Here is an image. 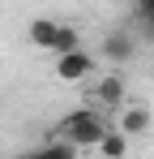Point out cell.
<instances>
[{
	"label": "cell",
	"mask_w": 154,
	"mask_h": 159,
	"mask_svg": "<svg viewBox=\"0 0 154 159\" xmlns=\"http://www.w3.org/2000/svg\"><path fill=\"white\" fill-rule=\"evenodd\" d=\"M107 129V116H103V107L86 103V107H73V112H64L60 120H56V138H64V142H73L77 151L81 146H94Z\"/></svg>",
	"instance_id": "6da1fadb"
},
{
	"label": "cell",
	"mask_w": 154,
	"mask_h": 159,
	"mask_svg": "<svg viewBox=\"0 0 154 159\" xmlns=\"http://www.w3.org/2000/svg\"><path fill=\"white\" fill-rule=\"evenodd\" d=\"M90 69H94V56L86 52V48H73V52H64L56 60V78L60 82H81Z\"/></svg>",
	"instance_id": "7a4b0ae2"
},
{
	"label": "cell",
	"mask_w": 154,
	"mask_h": 159,
	"mask_svg": "<svg viewBox=\"0 0 154 159\" xmlns=\"http://www.w3.org/2000/svg\"><path fill=\"white\" fill-rule=\"evenodd\" d=\"M90 103H94V107H107V112H111V107H120V103H124V82L116 78V73L99 78L94 86H90Z\"/></svg>",
	"instance_id": "3957f363"
},
{
	"label": "cell",
	"mask_w": 154,
	"mask_h": 159,
	"mask_svg": "<svg viewBox=\"0 0 154 159\" xmlns=\"http://www.w3.org/2000/svg\"><path fill=\"white\" fill-rule=\"evenodd\" d=\"M137 52V39H133V30H107L103 34V60H133Z\"/></svg>",
	"instance_id": "277c9868"
},
{
	"label": "cell",
	"mask_w": 154,
	"mask_h": 159,
	"mask_svg": "<svg viewBox=\"0 0 154 159\" xmlns=\"http://www.w3.org/2000/svg\"><path fill=\"white\" fill-rule=\"evenodd\" d=\"M154 125V116H150V107H124V116H120V125L116 129L128 133V138H146Z\"/></svg>",
	"instance_id": "5b68a950"
},
{
	"label": "cell",
	"mask_w": 154,
	"mask_h": 159,
	"mask_svg": "<svg viewBox=\"0 0 154 159\" xmlns=\"http://www.w3.org/2000/svg\"><path fill=\"white\" fill-rule=\"evenodd\" d=\"M94 151H99L103 159H124V155H128V133H120L116 125H107L103 138L94 142Z\"/></svg>",
	"instance_id": "8992f818"
},
{
	"label": "cell",
	"mask_w": 154,
	"mask_h": 159,
	"mask_svg": "<svg viewBox=\"0 0 154 159\" xmlns=\"http://www.w3.org/2000/svg\"><path fill=\"white\" fill-rule=\"evenodd\" d=\"M17 159H77V146L73 142H64V138H51L47 146H39V151H26Z\"/></svg>",
	"instance_id": "52a82bcc"
},
{
	"label": "cell",
	"mask_w": 154,
	"mask_h": 159,
	"mask_svg": "<svg viewBox=\"0 0 154 159\" xmlns=\"http://www.w3.org/2000/svg\"><path fill=\"white\" fill-rule=\"evenodd\" d=\"M56 17H34L30 22V30H26V39L34 43V48H51V39H56Z\"/></svg>",
	"instance_id": "ba28073f"
},
{
	"label": "cell",
	"mask_w": 154,
	"mask_h": 159,
	"mask_svg": "<svg viewBox=\"0 0 154 159\" xmlns=\"http://www.w3.org/2000/svg\"><path fill=\"white\" fill-rule=\"evenodd\" d=\"M73 48H81V30L77 26H56V39H51V48L47 52H56V56H64V52H73Z\"/></svg>",
	"instance_id": "9c48e42d"
},
{
	"label": "cell",
	"mask_w": 154,
	"mask_h": 159,
	"mask_svg": "<svg viewBox=\"0 0 154 159\" xmlns=\"http://www.w3.org/2000/svg\"><path fill=\"white\" fill-rule=\"evenodd\" d=\"M133 17L137 22H150L154 17V0H133Z\"/></svg>",
	"instance_id": "30bf717a"
},
{
	"label": "cell",
	"mask_w": 154,
	"mask_h": 159,
	"mask_svg": "<svg viewBox=\"0 0 154 159\" xmlns=\"http://www.w3.org/2000/svg\"><path fill=\"white\" fill-rule=\"evenodd\" d=\"M99 159H103V155H99Z\"/></svg>",
	"instance_id": "8fae6325"
}]
</instances>
